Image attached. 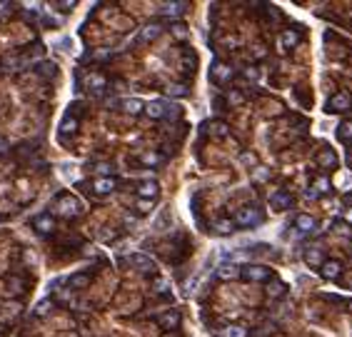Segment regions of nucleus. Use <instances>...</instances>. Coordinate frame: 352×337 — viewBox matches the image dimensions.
Wrapping results in <instances>:
<instances>
[{
    "label": "nucleus",
    "instance_id": "obj_1",
    "mask_svg": "<svg viewBox=\"0 0 352 337\" xmlns=\"http://www.w3.org/2000/svg\"><path fill=\"white\" fill-rule=\"evenodd\" d=\"M263 222V213L255 208H240L235 213V225L237 227H258Z\"/></svg>",
    "mask_w": 352,
    "mask_h": 337
},
{
    "label": "nucleus",
    "instance_id": "obj_2",
    "mask_svg": "<svg viewBox=\"0 0 352 337\" xmlns=\"http://www.w3.org/2000/svg\"><path fill=\"white\" fill-rule=\"evenodd\" d=\"M352 108V95L347 90H340L335 92L327 103V113H347Z\"/></svg>",
    "mask_w": 352,
    "mask_h": 337
},
{
    "label": "nucleus",
    "instance_id": "obj_3",
    "mask_svg": "<svg viewBox=\"0 0 352 337\" xmlns=\"http://www.w3.org/2000/svg\"><path fill=\"white\" fill-rule=\"evenodd\" d=\"M240 277H245L247 282H263V280H270V270L263 265H247L240 270Z\"/></svg>",
    "mask_w": 352,
    "mask_h": 337
},
{
    "label": "nucleus",
    "instance_id": "obj_4",
    "mask_svg": "<svg viewBox=\"0 0 352 337\" xmlns=\"http://www.w3.org/2000/svg\"><path fill=\"white\" fill-rule=\"evenodd\" d=\"M270 205H272V210H290L295 205V197L287 190H277L270 195Z\"/></svg>",
    "mask_w": 352,
    "mask_h": 337
},
{
    "label": "nucleus",
    "instance_id": "obj_5",
    "mask_svg": "<svg viewBox=\"0 0 352 337\" xmlns=\"http://www.w3.org/2000/svg\"><path fill=\"white\" fill-rule=\"evenodd\" d=\"M297 43H300V32L293 30V28H285V30L280 32V38H277V45H280V50H282V53L295 50V48H297Z\"/></svg>",
    "mask_w": 352,
    "mask_h": 337
},
{
    "label": "nucleus",
    "instance_id": "obj_6",
    "mask_svg": "<svg viewBox=\"0 0 352 337\" xmlns=\"http://www.w3.org/2000/svg\"><path fill=\"white\" fill-rule=\"evenodd\" d=\"M55 210L62 217H75V215L80 213V203L75 197H60L58 203H55Z\"/></svg>",
    "mask_w": 352,
    "mask_h": 337
},
{
    "label": "nucleus",
    "instance_id": "obj_7",
    "mask_svg": "<svg viewBox=\"0 0 352 337\" xmlns=\"http://www.w3.org/2000/svg\"><path fill=\"white\" fill-rule=\"evenodd\" d=\"M210 78H212L215 83H230V80H233V68H230L228 62H212Z\"/></svg>",
    "mask_w": 352,
    "mask_h": 337
},
{
    "label": "nucleus",
    "instance_id": "obj_8",
    "mask_svg": "<svg viewBox=\"0 0 352 337\" xmlns=\"http://www.w3.org/2000/svg\"><path fill=\"white\" fill-rule=\"evenodd\" d=\"M130 262H133V267L135 270H140V273H155V260L150 257V255H143V252H135V255H130Z\"/></svg>",
    "mask_w": 352,
    "mask_h": 337
},
{
    "label": "nucleus",
    "instance_id": "obj_9",
    "mask_svg": "<svg viewBox=\"0 0 352 337\" xmlns=\"http://www.w3.org/2000/svg\"><path fill=\"white\" fill-rule=\"evenodd\" d=\"M180 320H182V317H180V312H177V310H168V312H163V315H160V320H157V322H160V327H163V330H168V332H170V330H175L177 325H180Z\"/></svg>",
    "mask_w": 352,
    "mask_h": 337
},
{
    "label": "nucleus",
    "instance_id": "obj_10",
    "mask_svg": "<svg viewBox=\"0 0 352 337\" xmlns=\"http://www.w3.org/2000/svg\"><path fill=\"white\" fill-rule=\"evenodd\" d=\"M115 187H117V180H115V178H95V183H92L95 195H110Z\"/></svg>",
    "mask_w": 352,
    "mask_h": 337
},
{
    "label": "nucleus",
    "instance_id": "obj_11",
    "mask_svg": "<svg viewBox=\"0 0 352 337\" xmlns=\"http://www.w3.org/2000/svg\"><path fill=\"white\" fill-rule=\"evenodd\" d=\"M35 230H38L40 235H50V232L55 230V220H53L48 213L38 215V217H35Z\"/></svg>",
    "mask_w": 352,
    "mask_h": 337
},
{
    "label": "nucleus",
    "instance_id": "obj_12",
    "mask_svg": "<svg viewBox=\"0 0 352 337\" xmlns=\"http://www.w3.org/2000/svg\"><path fill=\"white\" fill-rule=\"evenodd\" d=\"M320 273H323L325 280H335V277L342 273V262H340V260H325L323 267H320Z\"/></svg>",
    "mask_w": 352,
    "mask_h": 337
},
{
    "label": "nucleus",
    "instance_id": "obj_13",
    "mask_svg": "<svg viewBox=\"0 0 352 337\" xmlns=\"http://www.w3.org/2000/svg\"><path fill=\"white\" fill-rule=\"evenodd\" d=\"M160 192V187L155 180H143V183L138 185V195L143 197V200H155V195Z\"/></svg>",
    "mask_w": 352,
    "mask_h": 337
},
{
    "label": "nucleus",
    "instance_id": "obj_14",
    "mask_svg": "<svg viewBox=\"0 0 352 337\" xmlns=\"http://www.w3.org/2000/svg\"><path fill=\"white\" fill-rule=\"evenodd\" d=\"M217 280H222V282H228V280H235V277H240V267L233 265V262H222L220 267H217Z\"/></svg>",
    "mask_w": 352,
    "mask_h": 337
},
{
    "label": "nucleus",
    "instance_id": "obj_15",
    "mask_svg": "<svg viewBox=\"0 0 352 337\" xmlns=\"http://www.w3.org/2000/svg\"><path fill=\"white\" fill-rule=\"evenodd\" d=\"M295 227H297V232H312L315 227H317V222H315V217L312 215H297L295 217Z\"/></svg>",
    "mask_w": 352,
    "mask_h": 337
},
{
    "label": "nucleus",
    "instance_id": "obj_16",
    "mask_svg": "<svg viewBox=\"0 0 352 337\" xmlns=\"http://www.w3.org/2000/svg\"><path fill=\"white\" fill-rule=\"evenodd\" d=\"M145 113L147 118H152V120L163 118L165 115V103L163 100H150V103H145Z\"/></svg>",
    "mask_w": 352,
    "mask_h": 337
},
{
    "label": "nucleus",
    "instance_id": "obj_17",
    "mask_svg": "<svg viewBox=\"0 0 352 337\" xmlns=\"http://www.w3.org/2000/svg\"><path fill=\"white\" fill-rule=\"evenodd\" d=\"M122 110H125L127 115H140V113L145 110V103L138 100V97H127V100H122Z\"/></svg>",
    "mask_w": 352,
    "mask_h": 337
},
{
    "label": "nucleus",
    "instance_id": "obj_18",
    "mask_svg": "<svg viewBox=\"0 0 352 337\" xmlns=\"http://www.w3.org/2000/svg\"><path fill=\"white\" fill-rule=\"evenodd\" d=\"M305 262L310 267H323L325 257H323V250H315V247H307L305 250Z\"/></svg>",
    "mask_w": 352,
    "mask_h": 337
},
{
    "label": "nucleus",
    "instance_id": "obj_19",
    "mask_svg": "<svg viewBox=\"0 0 352 337\" xmlns=\"http://www.w3.org/2000/svg\"><path fill=\"white\" fill-rule=\"evenodd\" d=\"M320 165H323L325 170H332V167H337V155L332 148H323V153H320Z\"/></svg>",
    "mask_w": 352,
    "mask_h": 337
},
{
    "label": "nucleus",
    "instance_id": "obj_20",
    "mask_svg": "<svg viewBox=\"0 0 352 337\" xmlns=\"http://www.w3.org/2000/svg\"><path fill=\"white\" fill-rule=\"evenodd\" d=\"M332 190V185H330V178H325V175H317L315 180H312V195H327Z\"/></svg>",
    "mask_w": 352,
    "mask_h": 337
},
{
    "label": "nucleus",
    "instance_id": "obj_21",
    "mask_svg": "<svg viewBox=\"0 0 352 337\" xmlns=\"http://www.w3.org/2000/svg\"><path fill=\"white\" fill-rule=\"evenodd\" d=\"M160 32H163V28H160L157 23H147L145 28L140 30V40H143V43H152Z\"/></svg>",
    "mask_w": 352,
    "mask_h": 337
},
{
    "label": "nucleus",
    "instance_id": "obj_22",
    "mask_svg": "<svg viewBox=\"0 0 352 337\" xmlns=\"http://www.w3.org/2000/svg\"><path fill=\"white\" fill-rule=\"evenodd\" d=\"M265 292H267L270 297H280V295L287 292V287H285V282H280V280H270V282L265 285Z\"/></svg>",
    "mask_w": 352,
    "mask_h": 337
},
{
    "label": "nucleus",
    "instance_id": "obj_23",
    "mask_svg": "<svg viewBox=\"0 0 352 337\" xmlns=\"http://www.w3.org/2000/svg\"><path fill=\"white\" fill-rule=\"evenodd\" d=\"M235 230H237L235 220H228V217H222V220H217V222H215V232H217V235H233Z\"/></svg>",
    "mask_w": 352,
    "mask_h": 337
},
{
    "label": "nucleus",
    "instance_id": "obj_24",
    "mask_svg": "<svg viewBox=\"0 0 352 337\" xmlns=\"http://www.w3.org/2000/svg\"><path fill=\"white\" fill-rule=\"evenodd\" d=\"M78 130V120L68 113L65 118H62V123H60V138H65V135H73Z\"/></svg>",
    "mask_w": 352,
    "mask_h": 337
},
{
    "label": "nucleus",
    "instance_id": "obj_25",
    "mask_svg": "<svg viewBox=\"0 0 352 337\" xmlns=\"http://www.w3.org/2000/svg\"><path fill=\"white\" fill-rule=\"evenodd\" d=\"M160 13H163L165 18H177V15H182V3H177V0L165 3V5L160 8Z\"/></svg>",
    "mask_w": 352,
    "mask_h": 337
},
{
    "label": "nucleus",
    "instance_id": "obj_26",
    "mask_svg": "<svg viewBox=\"0 0 352 337\" xmlns=\"http://www.w3.org/2000/svg\"><path fill=\"white\" fill-rule=\"evenodd\" d=\"M270 178H272V170H270L267 165H255V167H252V180H255V183H267Z\"/></svg>",
    "mask_w": 352,
    "mask_h": 337
},
{
    "label": "nucleus",
    "instance_id": "obj_27",
    "mask_svg": "<svg viewBox=\"0 0 352 337\" xmlns=\"http://www.w3.org/2000/svg\"><path fill=\"white\" fill-rule=\"evenodd\" d=\"M85 80H88V88H90V90H95V92H100L103 88H105V83H108V80H105V75H98V73L88 75Z\"/></svg>",
    "mask_w": 352,
    "mask_h": 337
},
{
    "label": "nucleus",
    "instance_id": "obj_28",
    "mask_svg": "<svg viewBox=\"0 0 352 337\" xmlns=\"http://www.w3.org/2000/svg\"><path fill=\"white\" fill-rule=\"evenodd\" d=\"M337 138L342 143H352V120H345V123L337 125Z\"/></svg>",
    "mask_w": 352,
    "mask_h": 337
},
{
    "label": "nucleus",
    "instance_id": "obj_29",
    "mask_svg": "<svg viewBox=\"0 0 352 337\" xmlns=\"http://www.w3.org/2000/svg\"><path fill=\"white\" fill-rule=\"evenodd\" d=\"M220 337H247V330H245L242 325H228V327L220 332Z\"/></svg>",
    "mask_w": 352,
    "mask_h": 337
},
{
    "label": "nucleus",
    "instance_id": "obj_30",
    "mask_svg": "<svg viewBox=\"0 0 352 337\" xmlns=\"http://www.w3.org/2000/svg\"><path fill=\"white\" fill-rule=\"evenodd\" d=\"M35 70H38V75H45V78H50V75H55V65L50 60H40L38 65H35Z\"/></svg>",
    "mask_w": 352,
    "mask_h": 337
},
{
    "label": "nucleus",
    "instance_id": "obj_31",
    "mask_svg": "<svg viewBox=\"0 0 352 337\" xmlns=\"http://www.w3.org/2000/svg\"><path fill=\"white\" fill-rule=\"evenodd\" d=\"M163 160H165V157L160 153H145L143 155V165H147V167H157Z\"/></svg>",
    "mask_w": 352,
    "mask_h": 337
},
{
    "label": "nucleus",
    "instance_id": "obj_32",
    "mask_svg": "<svg viewBox=\"0 0 352 337\" xmlns=\"http://www.w3.org/2000/svg\"><path fill=\"white\" fill-rule=\"evenodd\" d=\"M170 32H173V38H177V40H185V38H187V28H185L180 20L170 23Z\"/></svg>",
    "mask_w": 352,
    "mask_h": 337
},
{
    "label": "nucleus",
    "instance_id": "obj_33",
    "mask_svg": "<svg viewBox=\"0 0 352 337\" xmlns=\"http://www.w3.org/2000/svg\"><path fill=\"white\" fill-rule=\"evenodd\" d=\"M210 132H212L215 138H228V135H230V127L225 123H212L210 125Z\"/></svg>",
    "mask_w": 352,
    "mask_h": 337
},
{
    "label": "nucleus",
    "instance_id": "obj_34",
    "mask_svg": "<svg viewBox=\"0 0 352 337\" xmlns=\"http://www.w3.org/2000/svg\"><path fill=\"white\" fill-rule=\"evenodd\" d=\"M168 95L182 97V95H187V85H182V83H170V85H168Z\"/></svg>",
    "mask_w": 352,
    "mask_h": 337
},
{
    "label": "nucleus",
    "instance_id": "obj_35",
    "mask_svg": "<svg viewBox=\"0 0 352 337\" xmlns=\"http://www.w3.org/2000/svg\"><path fill=\"white\" fill-rule=\"evenodd\" d=\"M50 310H53V302L45 297V300H40V302L35 305V315H38V317H43V315H48Z\"/></svg>",
    "mask_w": 352,
    "mask_h": 337
},
{
    "label": "nucleus",
    "instance_id": "obj_36",
    "mask_svg": "<svg viewBox=\"0 0 352 337\" xmlns=\"http://www.w3.org/2000/svg\"><path fill=\"white\" fill-rule=\"evenodd\" d=\"M152 290H155V292H170V282L163 280V277H157V280L152 282Z\"/></svg>",
    "mask_w": 352,
    "mask_h": 337
},
{
    "label": "nucleus",
    "instance_id": "obj_37",
    "mask_svg": "<svg viewBox=\"0 0 352 337\" xmlns=\"http://www.w3.org/2000/svg\"><path fill=\"white\" fill-rule=\"evenodd\" d=\"M135 208H138V213H143V215H145V213H150V210L155 208V203H152V200H143V197H140Z\"/></svg>",
    "mask_w": 352,
    "mask_h": 337
},
{
    "label": "nucleus",
    "instance_id": "obj_38",
    "mask_svg": "<svg viewBox=\"0 0 352 337\" xmlns=\"http://www.w3.org/2000/svg\"><path fill=\"white\" fill-rule=\"evenodd\" d=\"M242 100H245V97H242V92H240V90H230V92H228V103H230V105H242Z\"/></svg>",
    "mask_w": 352,
    "mask_h": 337
},
{
    "label": "nucleus",
    "instance_id": "obj_39",
    "mask_svg": "<svg viewBox=\"0 0 352 337\" xmlns=\"http://www.w3.org/2000/svg\"><path fill=\"white\" fill-rule=\"evenodd\" d=\"M242 162L250 165V167H255L258 165V157H255V153H242Z\"/></svg>",
    "mask_w": 352,
    "mask_h": 337
},
{
    "label": "nucleus",
    "instance_id": "obj_40",
    "mask_svg": "<svg viewBox=\"0 0 352 337\" xmlns=\"http://www.w3.org/2000/svg\"><path fill=\"white\" fill-rule=\"evenodd\" d=\"M113 238H115V232H113V230H100V240H105V243H108V240H113Z\"/></svg>",
    "mask_w": 352,
    "mask_h": 337
},
{
    "label": "nucleus",
    "instance_id": "obj_41",
    "mask_svg": "<svg viewBox=\"0 0 352 337\" xmlns=\"http://www.w3.org/2000/svg\"><path fill=\"white\" fill-rule=\"evenodd\" d=\"M245 78H250V80H258V70H255V68H245Z\"/></svg>",
    "mask_w": 352,
    "mask_h": 337
},
{
    "label": "nucleus",
    "instance_id": "obj_42",
    "mask_svg": "<svg viewBox=\"0 0 352 337\" xmlns=\"http://www.w3.org/2000/svg\"><path fill=\"white\" fill-rule=\"evenodd\" d=\"M342 220H345L347 225H352V208H350V210H345V213H342Z\"/></svg>",
    "mask_w": 352,
    "mask_h": 337
},
{
    "label": "nucleus",
    "instance_id": "obj_43",
    "mask_svg": "<svg viewBox=\"0 0 352 337\" xmlns=\"http://www.w3.org/2000/svg\"><path fill=\"white\" fill-rule=\"evenodd\" d=\"M125 222H127L130 227H135V217H133V215H125Z\"/></svg>",
    "mask_w": 352,
    "mask_h": 337
},
{
    "label": "nucleus",
    "instance_id": "obj_44",
    "mask_svg": "<svg viewBox=\"0 0 352 337\" xmlns=\"http://www.w3.org/2000/svg\"><path fill=\"white\" fill-rule=\"evenodd\" d=\"M5 150H8V143H5V138L0 135V153H5Z\"/></svg>",
    "mask_w": 352,
    "mask_h": 337
},
{
    "label": "nucleus",
    "instance_id": "obj_45",
    "mask_svg": "<svg viewBox=\"0 0 352 337\" xmlns=\"http://www.w3.org/2000/svg\"><path fill=\"white\" fill-rule=\"evenodd\" d=\"M347 307H350V312H352V300H350V302H347Z\"/></svg>",
    "mask_w": 352,
    "mask_h": 337
}]
</instances>
